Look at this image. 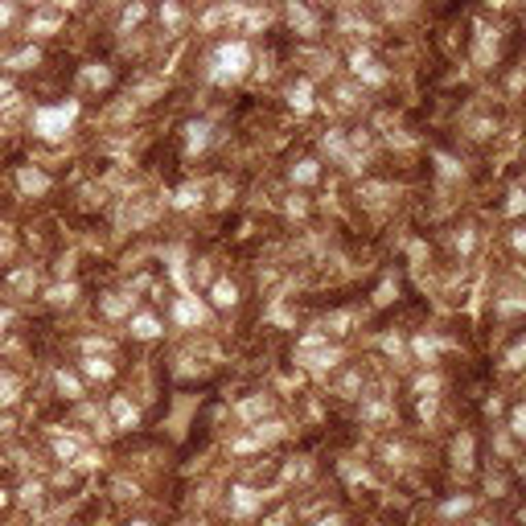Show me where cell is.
<instances>
[{
  "mask_svg": "<svg viewBox=\"0 0 526 526\" xmlns=\"http://www.w3.org/2000/svg\"><path fill=\"white\" fill-rule=\"evenodd\" d=\"M510 239H514V251H523V255H526V226H518Z\"/></svg>",
  "mask_w": 526,
  "mask_h": 526,
  "instance_id": "23",
  "label": "cell"
},
{
  "mask_svg": "<svg viewBox=\"0 0 526 526\" xmlns=\"http://www.w3.org/2000/svg\"><path fill=\"white\" fill-rule=\"evenodd\" d=\"M288 103L296 107V115H309V111H313V82H309V78H300V82L288 91Z\"/></svg>",
  "mask_w": 526,
  "mask_h": 526,
  "instance_id": "6",
  "label": "cell"
},
{
  "mask_svg": "<svg viewBox=\"0 0 526 526\" xmlns=\"http://www.w3.org/2000/svg\"><path fill=\"white\" fill-rule=\"evenodd\" d=\"M111 416H115V428H136V424H140V411H136L123 395L111 399Z\"/></svg>",
  "mask_w": 526,
  "mask_h": 526,
  "instance_id": "7",
  "label": "cell"
},
{
  "mask_svg": "<svg viewBox=\"0 0 526 526\" xmlns=\"http://www.w3.org/2000/svg\"><path fill=\"white\" fill-rule=\"evenodd\" d=\"M453 457H457V465H461V469H473V436H457Z\"/></svg>",
  "mask_w": 526,
  "mask_h": 526,
  "instance_id": "11",
  "label": "cell"
},
{
  "mask_svg": "<svg viewBox=\"0 0 526 526\" xmlns=\"http://www.w3.org/2000/svg\"><path fill=\"white\" fill-rule=\"evenodd\" d=\"M8 21H12V4H0V29H4Z\"/></svg>",
  "mask_w": 526,
  "mask_h": 526,
  "instance_id": "24",
  "label": "cell"
},
{
  "mask_svg": "<svg viewBox=\"0 0 526 526\" xmlns=\"http://www.w3.org/2000/svg\"><path fill=\"white\" fill-rule=\"evenodd\" d=\"M132 526H148V523H132Z\"/></svg>",
  "mask_w": 526,
  "mask_h": 526,
  "instance_id": "27",
  "label": "cell"
},
{
  "mask_svg": "<svg viewBox=\"0 0 526 526\" xmlns=\"http://www.w3.org/2000/svg\"><path fill=\"white\" fill-rule=\"evenodd\" d=\"M411 350H416V358H420L424 366H432V362H436V342H432V337H424V333H420V337L411 342Z\"/></svg>",
  "mask_w": 526,
  "mask_h": 526,
  "instance_id": "12",
  "label": "cell"
},
{
  "mask_svg": "<svg viewBox=\"0 0 526 526\" xmlns=\"http://www.w3.org/2000/svg\"><path fill=\"white\" fill-rule=\"evenodd\" d=\"M8 95H12V86H8V82H0V107L8 103Z\"/></svg>",
  "mask_w": 526,
  "mask_h": 526,
  "instance_id": "25",
  "label": "cell"
},
{
  "mask_svg": "<svg viewBox=\"0 0 526 526\" xmlns=\"http://www.w3.org/2000/svg\"><path fill=\"white\" fill-rule=\"evenodd\" d=\"M321 526H346V523H342V518H325Z\"/></svg>",
  "mask_w": 526,
  "mask_h": 526,
  "instance_id": "26",
  "label": "cell"
},
{
  "mask_svg": "<svg viewBox=\"0 0 526 526\" xmlns=\"http://www.w3.org/2000/svg\"><path fill=\"white\" fill-rule=\"evenodd\" d=\"M74 115H78V103H58V107H41L37 115H33V128H37V136H45V140H58L70 123H74Z\"/></svg>",
  "mask_w": 526,
  "mask_h": 526,
  "instance_id": "2",
  "label": "cell"
},
{
  "mask_svg": "<svg viewBox=\"0 0 526 526\" xmlns=\"http://www.w3.org/2000/svg\"><path fill=\"white\" fill-rule=\"evenodd\" d=\"M523 523H526V510H523Z\"/></svg>",
  "mask_w": 526,
  "mask_h": 526,
  "instance_id": "29",
  "label": "cell"
},
{
  "mask_svg": "<svg viewBox=\"0 0 526 526\" xmlns=\"http://www.w3.org/2000/svg\"><path fill=\"white\" fill-rule=\"evenodd\" d=\"M288 21H292V29H300L304 37H313V33H317V16H313L304 4H288Z\"/></svg>",
  "mask_w": 526,
  "mask_h": 526,
  "instance_id": "8",
  "label": "cell"
},
{
  "mask_svg": "<svg viewBox=\"0 0 526 526\" xmlns=\"http://www.w3.org/2000/svg\"><path fill=\"white\" fill-rule=\"evenodd\" d=\"M391 292H395V284H391V280H387V284H383V288H379V296H374V300H379V304H391V300H395V296H391Z\"/></svg>",
  "mask_w": 526,
  "mask_h": 526,
  "instance_id": "22",
  "label": "cell"
},
{
  "mask_svg": "<svg viewBox=\"0 0 526 526\" xmlns=\"http://www.w3.org/2000/svg\"><path fill=\"white\" fill-rule=\"evenodd\" d=\"M473 510V498L465 494V498H453V502H444V518H457V514H469Z\"/></svg>",
  "mask_w": 526,
  "mask_h": 526,
  "instance_id": "16",
  "label": "cell"
},
{
  "mask_svg": "<svg viewBox=\"0 0 526 526\" xmlns=\"http://www.w3.org/2000/svg\"><path fill=\"white\" fill-rule=\"evenodd\" d=\"M82 370H86L91 379H111V374H115V366H111V362H103V358H86V362H82Z\"/></svg>",
  "mask_w": 526,
  "mask_h": 526,
  "instance_id": "15",
  "label": "cell"
},
{
  "mask_svg": "<svg viewBox=\"0 0 526 526\" xmlns=\"http://www.w3.org/2000/svg\"><path fill=\"white\" fill-rule=\"evenodd\" d=\"M510 432H514L518 440H526V403H518V407L510 411Z\"/></svg>",
  "mask_w": 526,
  "mask_h": 526,
  "instance_id": "17",
  "label": "cell"
},
{
  "mask_svg": "<svg viewBox=\"0 0 526 526\" xmlns=\"http://www.w3.org/2000/svg\"><path fill=\"white\" fill-rule=\"evenodd\" d=\"M506 366H526V337L510 350V354H506Z\"/></svg>",
  "mask_w": 526,
  "mask_h": 526,
  "instance_id": "20",
  "label": "cell"
},
{
  "mask_svg": "<svg viewBox=\"0 0 526 526\" xmlns=\"http://www.w3.org/2000/svg\"><path fill=\"white\" fill-rule=\"evenodd\" d=\"M0 329H4V317H0Z\"/></svg>",
  "mask_w": 526,
  "mask_h": 526,
  "instance_id": "28",
  "label": "cell"
},
{
  "mask_svg": "<svg viewBox=\"0 0 526 526\" xmlns=\"http://www.w3.org/2000/svg\"><path fill=\"white\" fill-rule=\"evenodd\" d=\"M247 62H251L247 41H222V45L210 53V78H214V82H239V78L247 74Z\"/></svg>",
  "mask_w": 526,
  "mask_h": 526,
  "instance_id": "1",
  "label": "cell"
},
{
  "mask_svg": "<svg viewBox=\"0 0 526 526\" xmlns=\"http://www.w3.org/2000/svg\"><path fill=\"white\" fill-rule=\"evenodd\" d=\"M321 177V169H317V160H300L296 169H292V181H300V185H313Z\"/></svg>",
  "mask_w": 526,
  "mask_h": 526,
  "instance_id": "13",
  "label": "cell"
},
{
  "mask_svg": "<svg viewBox=\"0 0 526 526\" xmlns=\"http://www.w3.org/2000/svg\"><path fill=\"white\" fill-rule=\"evenodd\" d=\"M526 210V189H510V202H506V214L510 218H518Z\"/></svg>",
  "mask_w": 526,
  "mask_h": 526,
  "instance_id": "18",
  "label": "cell"
},
{
  "mask_svg": "<svg viewBox=\"0 0 526 526\" xmlns=\"http://www.w3.org/2000/svg\"><path fill=\"white\" fill-rule=\"evenodd\" d=\"M185 132H189V152H202L206 140H210V128H206V123H189Z\"/></svg>",
  "mask_w": 526,
  "mask_h": 526,
  "instance_id": "14",
  "label": "cell"
},
{
  "mask_svg": "<svg viewBox=\"0 0 526 526\" xmlns=\"http://www.w3.org/2000/svg\"><path fill=\"white\" fill-rule=\"evenodd\" d=\"M198 198H202V189H193V185H185V189H181V193H177L173 202H177V206H193Z\"/></svg>",
  "mask_w": 526,
  "mask_h": 526,
  "instance_id": "21",
  "label": "cell"
},
{
  "mask_svg": "<svg viewBox=\"0 0 526 526\" xmlns=\"http://www.w3.org/2000/svg\"><path fill=\"white\" fill-rule=\"evenodd\" d=\"M58 387L66 391V399H78V395H82V387H78V379H74V374H66V370L58 374Z\"/></svg>",
  "mask_w": 526,
  "mask_h": 526,
  "instance_id": "19",
  "label": "cell"
},
{
  "mask_svg": "<svg viewBox=\"0 0 526 526\" xmlns=\"http://www.w3.org/2000/svg\"><path fill=\"white\" fill-rule=\"evenodd\" d=\"M210 300H214L218 309H235V304H239V288H235L230 280H218V284L210 288Z\"/></svg>",
  "mask_w": 526,
  "mask_h": 526,
  "instance_id": "9",
  "label": "cell"
},
{
  "mask_svg": "<svg viewBox=\"0 0 526 526\" xmlns=\"http://www.w3.org/2000/svg\"><path fill=\"white\" fill-rule=\"evenodd\" d=\"M128 329H132V337H140V342H152V337H160V321H156L152 313H136V317L128 321Z\"/></svg>",
  "mask_w": 526,
  "mask_h": 526,
  "instance_id": "5",
  "label": "cell"
},
{
  "mask_svg": "<svg viewBox=\"0 0 526 526\" xmlns=\"http://www.w3.org/2000/svg\"><path fill=\"white\" fill-rule=\"evenodd\" d=\"M259 506H263V494H255V490H247V486H235V490H230V510H235L239 518L255 514Z\"/></svg>",
  "mask_w": 526,
  "mask_h": 526,
  "instance_id": "4",
  "label": "cell"
},
{
  "mask_svg": "<svg viewBox=\"0 0 526 526\" xmlns=\"http://www.w3.org/2000/svg\"><path fill=\"white\" fill-rule=\"evenodd\" d=\"M21 189H25V193H45L49 181H45L41 169H21Z\"/></svg>",
  "mask_w": 526,
  "mask_h": 526,
  "instance_id": "10",
  "label": "cell"
},
{
  "mask_svg": "<svg viewBox=\"0 0 526 526\" xmlns=\"http://www.w3.org/2000/svg\"><path fill=\"white\" fill-rule=\"evenodd\" d=\"M173 321H177V325H202V321H206V304L185 292V296H177V304H173Z\"/></svg>",
  "mask_w": 526,
  "mask_h": 526,
  "instance_id": "3",
  "label": "cell"
}]
</instances>
